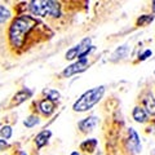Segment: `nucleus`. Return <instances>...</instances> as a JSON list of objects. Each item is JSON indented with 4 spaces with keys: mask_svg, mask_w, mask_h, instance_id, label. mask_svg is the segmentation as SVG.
<instances>
[{
    "mask_svg": "<svg viewBox=\"0 0 155 155\" xmlns=\"http://www.w3.org/2000/svg\"><path fill=\"white\" fill-rule=\"evenodd\" d=\"M36 25V19L31 16H19L12 22V26L9 28V40L13 47L21 48L25 43L27 34L32 30V27Z\"/></svg>",
    "mask_w": 155,
    "mask_h": 155,
    "instance_id": "obj_1",
    "label": "nucleus"
},
{
    "mask_svg": "<svg viewBox=\"0 0 155 155\" xmlns=\"http://www.w3.org/2000/svg\"><path fill=\"white\" fill-rule=\"evenodd\" d=\"M104 93H105V87H102V85L85 92V93L74 104L72 109L75 111H78V113H83V111L89 110L102 98Z\"/></svg>",
    "mask_w": 155,
    "mask_h": 155,
    "instance_id": "obj_2",
    "label": "nucleus"
},
{
    "mask_svg": "<svg viewBox=\"0 0 155 155\" xmlns=\"http://www.w3.org/2000/svg\"><path fill=\"white\" fill-rule=\"evenodd\" d=\"M30 11L35 16L45 17V16H52V17H60L61 11H60V3L52 2V0H38V2H31L30 3Z\"/></svg>",
    "mask_w": 155,
    "mask_h": 155,
    "instance_id": "obj_3",
    "label": "nucleus"
},
{
    "mask_svg": "<svg viewBox=\"0 0 155 155\" xmlns=\"http://www.w3.org/2000/svg\"><path fill=\"white\" fill-rule=\"evenodd\" d=\"M91 51H93V47H91V38H85L78 45L67 51L66 58L67 60H74L75 57H78L79 60H83Z\"/></svg>",
    "mask_w": 155,
    "mask_h": 155,
    "instance_id": "obj_4",
    "label": "nucleus"
},
{
    "mask_svg": "<svg viewBox=\"0 0 155 155\" xmlns=\"http://www.w3.org/2000/svg\"><path fill=\"white\" fill-rule=\"evenodd\" d=\"M87 67H88V60H87V58H83V60H79L78 62H75V64H72L69 67H66V69L64 70V72H62V75H64L65 78H70L71 75H75V74H78V72L84 71Z\"/></svg>",
    "mask_w": 155,
    "mask_h": 155,
    "instance_id": "obj_5",
    "label": "nucleus"
},
{
    "mask_svg": "<svg viewBox=\"0 0 155 155\" xmlns=\"http://www.w3.org/2000/svg\"><path fill=\"white\" fill-rule=\"evenodd\" d=\"M97 118L96 116H89V118H85L83 119L81 122H79V128L81 132H92L94 129V127L97 125Z\"/></svg>",
    "mask_w": 155,
    "mask_h": 155,
    "instance_id": "obj_6",
    "label": "nucleus"
},
{
    "mask_svg": "<svg viewBox=\"0 0 155 155\" xmlns=\"http://www.w3.org/2000/svg\"><path fill=\"white\" fill-rule=\"evenodd\" d=\"M129 146L132 147L136 153L141 151V142H140V137L136 133L133 128H129Z\"/></svg>",
    "mask_w": 155,
    "mask_h": 155,
    "instance_id": "obj_7",
    "label": "nucleus"
},
{
    "mask_svg": "<svg viewBox=\"0 0 155 155\" xmlns=\"http://www.w3.org/2000/svg\"><path fill=\"white\" fill-rule=\"evenodd\" d=\"M39 109H40V111L43 114H45V115H51L53 111H54V102L51 100H43L40 104H39Z\"/></svg>",
    "mask_w": 155,
    "mask_h": 155,
    "instance_id": "obj_8",
    "label": "nucleus"
},
{
    "mask_svg": "<svg viewBox=\"0 0 155 155\" xmlns=\"http://www.w3.org/2000/svg\"><path fill=\"white\" fill-rule=\"evenodd\" d=\"M51 136H52L51 130H43V132H40V133L36 136V138H35L36 146H38L39 149H41L43 146H45L47 142H48V138H49Z\"/></svg>",
    "mask_w": 155,
    "mask_h": 155,
    "instance_id": "obj_9",
    "label": "nucleus"
},
{
    "mask_svg": "<svg viewBox=\"0 0 155 155\" xmlns=\"http://www.w3.org/2000/svg\"><path fill=\"white\" fill-rule=\"evenodd\" d=\"M132 115H133V119L137 123H145L147 120V113L142 107H138V106L133 109Z\"/></svg>",
    "mask_w": 155,
    "mask_h": 155,
    "instance_id": "obj_10",
    "label": "nucleus"
},
{
    "mask_svg": "<svg viewBox=\"0 0 155 155\" xmlns=\"http://www.w3.org/2000/svg\"><path fill=\"white\" fill-rule=\"evenodd\" d=\"M128 51H129L128 45H122V47H119L118 49H116V51L113 53V56H111V61H114V62H115V61L123 60L124 57H127Z\"/></svg>",
    "mask_w": 155,
    "mask_h": 155,
    "instance_id": "obj_11",
    "label": "nucleus"
},
{
    "mask_svg": "<svg viewBox=\"0 0 155 155\" xmlns=\"http://www.w3.org/2000/svg\"><path fill=\"white\" fill-rule=\"evenodd\" d=\"M143 105L145 109H146V113L149 115H155V98L153 97V94H149L146 98L143 100Z\"/></svg>",
    "mask_w": 155,
    "mask_h": 155,
    "instance_id": "obj_12",
    "label": "nucleus"
},
{
    "mask_svg": "<svg viewBox=\"0 0 155 155\" xmlns=\"http://www.w3.org/2000/svg\"><path fill=\"white\" fill-rule=\"evenodd\" d=\"M32 96V92L28 91V89H23L21 92H18V93L14 96V102H16L17 105L23 102V101H26L27 98H30V97Z\"/></svg>",
    "mask_w": 155,
    "mask_h": 155,
    "instance_id": "obj_13",
    "label": "nucleus"
},
{
    "mask_svg": "<svg viewBox=\"0 0 155 155\" xmlns=\"http://www.w3.org/2000/svg\"><path fill=\"white\" fill-rule=\"evenodd\" d=\"M96 146H97V140L91 138V140H87V141H84L83 143H81L80 149L84 150V151H87V153H93Z\"/></svg>",
    "mask_w": 155,
    "mask_h": 155,
    "instance_id": "obj_14",
    "label": "nucleus"
},
{
    "mask_svg": "<svg viewBox=\"0 0 155 155\" xmlns=\"http://www.w3.org/2000/svg\"><path fill=\"white\" fill-rule=\"evenodd\" d=\"M154 21V16L153 14H143L137 19V25L138 26H146L149 23H151Z\"/></svg>",
    "mask_w": 155,
    "mask_h": 155,
    "instance_id": "obj_15",
    "label": "nucleus"
},
{
    "mask_svg": "<svg viewBox=\"0 0 155 155\" xmlns=\"http://www.w3.org/2000/svg\"><path fill=\"white\" fill-rule=\"evenodd\" d=\"M9 17H11V12L4 5H0V23L5 22Z\"/></svg>",
    "mask_w": 155,
    "mask_h": 155,
    "instance_id": "obj_16",
    "label": "nucleus"
},
{
    "mask_svg": "<svg viewBox=\"0 0 155 155\" xmlns=\"http://www.w3.org/2000/svg\"><path fill=\"white\" fill-rule=\"evenodd\" d=\"M38 123H39V118L38 116H34V115L30 116V118H27L25 122H23V124H25L27 128H32L34 125H36Z\"/></svg>",
    "mask_w": 155,
    "mask_h": 155,
    "instance_id": "obj_17",
    "label": "nucleus"
},
{
    "mask_svg": "<svg viewBox=\"0 0 155 155\" xmlns=\"http://www.w3.org/2000/svg\"><path fill=\"white\" fill-rule=\"evenodd\" d=\"M0 134L5 140L11 138L12 137V128L9 127V125H4V127H2V129H0Z\"/></svg>",
    "mask_w": 155,
    "mask_h": 155,
    "instance_id": "obj_18",
    "label": "nucleus"
},
{
    "mask_svg": "<svg viewBox=\"0 0 155 155\" xmlns=\"http://www.w3.org/2000/svg\"><path fill=\"white\" fill-rule=\"evenodd\" d=\"M45 93L48 94V100H51V101H58L60 100V93H58L57 91L54 89H49V91H45Z\"/></svg>",
    "mask_w": 155,
    "mask_h": 155,
    "instance_id": "obj_19",
    "label": "nucleus"
},
{
    "mask_svg": "<svg viewBox=\"0 0 155 155\" xmlns=\"http://www.w3.org/2000/svg\"><path fill=\"white\" fill-rule=\"evenodd\" d=\"M151 54H153V52L150 51V49H147V51H145L141 56H140V60H141V61H145V60H146V58L151 57Z\"/></svg>",
    "mask_w": 155,
    "mask_h": 155,
    "instance_id": "obj_20",
    "label": "nucleus"
},
{
    "mask_svg": "<svg viewBox=\"0 0 155 155\" xmlns=\"http://www.w3.org/2000/svg\"><path fill=\"white\" fill-rule=\"evenodd\" d=\"M7 146H8V143H7L5 140H0V151H2V150H4Z\"/></svg>",
    "mask_w": 155,
    "mask_h": 155,
    "instance_id": "obj_21",
    "label": "nucleus"
},
{
    "mask_svg": "<svg viewBox=\"0 0 155 155\" xmlns=\"http://www.w3.org/2000/svg\"><path fill=\"white\" fill-rule=\"evenodd\" d=\"M153 11L155 12V0H154V2H153Z\"/></svg>",
    "mask_w": 155,
    "mask_h": 155,
    "instance_id": "obj_22",
    "label": "nucleus"
},
{
    "mask_svg": "<svg viewBox=\"0 0 155 155\" xmlns=\"http://www.w3.org/2000/svg\"><path fill=\"white\" fill-rule=\"evenodd\" d=\"M71 155H80V154L78 153V151H74V153H71Z\"/></svg>",
    "mask_w": 155,
    "mask_h": 155,
    "instance_id": "obj_23",
    "label": "nucleus"
},
{
    "mask_svg": "<svg viewBox=\"0 0 155 155\" xmlns=\"http://www.w3.org/2000/svg\"><path fill=\"white\" fill-rule=\"evenodd\" d=\"M19 155H27L26 153H23V151H21V153H19Z\"/></svg>",
    "mask_w": 155,
    "mask_h": 155,
    "instance_id": "obj_24",
    "label": "nucleus"
},
{
    "mask_svg": "<svg viewBox=\"0 0 155 155\" xmlns=\"http://www.w3.org/2000/svg\"><path fill=\"white\" fill-rule=\"evenodd\" d=\"M154 74H155V70H154Z\"/></svg>",
    "mask_w": 155,
    "mask_h": 155,
    "instance_id": "obj_25",
    "label": "nucleus"
}]
</instances>
